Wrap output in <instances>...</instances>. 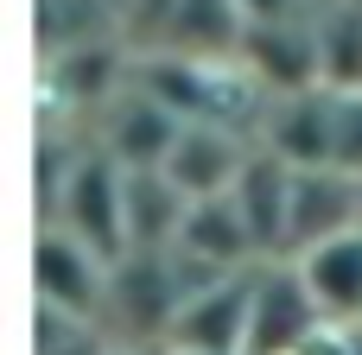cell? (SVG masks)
Instances as JSON below:
<instances>
[{"mask_svg": "<svg viewBox=\"0 0 362 355\" xmlns=\"http://www.w3.org/2000/svg\"><path fill=\"white\" fill-rule=\"evenodd\" d=\"M51 222H64L70 235H83L95 254L121 260L127 254V165L115 152H102L95 140H83Z\"/></svg>", "mask_w": 362, "mask_h": 355, "instance_id": "6da1fadb", "label": "cell"}, {"mask_svg": "<svg viewBox=\"0 0 362 355\" xmlns=\"http://www.w3.org/2000/svg\"><path fill=\"white\" fill-rule=\"evenodd\" d=\"M108 254H95L83 235H70L64 222H45L38 241H32V292L38 305L51 311H70V318H95L102 324V305H108Z\"/></svg>", "mask_w": 362, "mask_h": 355, "instance_id": "7a4b0ae2", "label": "cell"}, {"mask_svg": "<svg viewBox=\"0 0 362 355\" xmlns=\"http://www.w3.org/2000/svg\"><path fill=\"white\" fill-rule=\"evenodd\" d=\"M127 83H134V44L121 32L45 51V89H51V102L64 114H102Z\"/></svg>", "mask_w": 362, "mask_h": 355, "instance_id": "3957f363", "label": "cell"}, {"mask_svg": "<svg viewBox=\"0 0 362 355\" xmlns=\"http://www.w3.org/2000/svg\"><path fill=\"white\" fill-rule=\"evenodd\" d=\"M337 121H344V89L312 83V89L274 95L255 140L286 165H337Z\"/></svg>", "mask_w": 362, "mask_h": 355, "instance_id": "277c9868", "label": "cell"}, {"mask_svg": "<svg viewBox=\"0 0 362 355\" xmlns=\"http://www.w3.org/2000/svg\"><path fill=\"white\" fill-rule=\"evenodd\" d=\"M261 267V260H255ZM255 267H235L210 286H197L178 305L165 349H210V355H248V318H255Z\"/></svg>", "mask_w": 362, "mask_h": 355, "instance_id": "5b68a950", "label": "cell"}, {"mask_svg": "<svg viewBox=\"0 0 362 355\" xmlns=\"http://www.w3.org/2000/svg\"><path fill=\"white\" fill-rule=\"evenodd\" d=\"M325 324L299 260H261L255 267V318H248V355H293Z\"/></svg>", "mask_w": 362, "mask_h": 355, "instance_id": "8992f818", "label": "cell"}, {"mask_svg": "<svg viewBox=\"0 0 362 355\" xmlns=\"http://www.w3.org/2000/svg\"><path fill=\"white\" fill-rule=\"evenodd\" d=\"M362 229V178L344 165H293V210H286V260Z\"/></svg>", "mask_w": 362, "mask_h": 355, "instance_id": "52a82bcc", "label": "cell"}, {"mask_svg": "<svg viewBox=\"0 0 362 355\" xmlns=\"http://www.w3.org/2000/svg\"><path fill=\"white\" fill-rule=\"evenodd\" d=\"M235 57L255 70V83H261L267 95H293V89L325 83V64H318V25H312V13H299V19H248V32H242V51H235Z\"/></svg>", "mask_w": 362, "mask_h": 355, "instance_id": "ba28073f", "label": "cell"}, {"mask_svg": "<svg viewBox=\"0 0 362 355\" xmlns=\"http://www.w3.org/2000/svg\"><path fill=\"white\" fill-rule=\"evenodd\" d=\"M255 133L235 127V121H185L172 152H165V172L191 191V197H216V191H235L242 165L255 159Z\"/></svg>", "mask_w": 362, "mask_h": 355, "instance_id": "9c48e42d", "label": "cell"}, {"mask_svg": "<svg viewBox=\"0 0 362 355\" xmlns=\"http://www.w3.org/2000/svg\"><path fill=\"white\" fill-rule=\"evenodd\" d=\"M178 127H185V114H172L146 83H127V89L95 114V133H89V140H95L102 152H115L121 165H165Z\"/></svg>", "mask_w": 362, "mask_h": 355, "instance_id": "30bf717a", "label": "cell"}, {"mask_svg": "<svg viewBox=\"0 0 362 355\" xmlns=\"http://www.w3.org/2000/svg\"><path fill=\"white\" fill-rule=\"evenodd\" d=\"M172 248H185V254L204 260L210 273H235V267H255V260H261V241H255V229H248L235 191L191 197V216H185V229H178Z\"/></svg>", "mask_w": 362, "mask_h": 355, "instance_id": "8fae6325", "label": "cell"}, {"mask_svg": "<svg viewBox=\"0 0 362 355\" xmlns=\"http://www.w3.org/2000/svg\"><path fill=\"white\" fill-rule=\"evenodd\" d=\"M293 260H299V273H305V286L331 324H362V229H344V235H331Z\"/></svg>", "mask_w": 362, "mask_h": 355, "instance_id": "7c38bea8", "label": "cell"}, {"mask_svg": "<svg viewBox=\"0 0 362 355\" xmlns=\"http://www.w3.org/2000/svg\"><path fill=\"white\" fill-rule=\"evenodd\" d=\"M235 203L261 241V260H280L286 254V210H293V165L267 146H255V159L242 165L235 178Z\"/></svg>", "mask_w": 362, "mask_h": 355, "instance_id": "4fadbf2b", "label": "cell"}, {"mask_svg": "<svg viewBox=\"0 0 362 355\" xmlns=\"http://www.w3.org/2000/svg\"><path fill=\"white\" fill-rule=\"evenodd\" d=\"M191 216V191L165 165H127V248H172Z\"/></svg>", "mask_w": 362, "mask_h": 355, "instance_id": "5bb4252c", "label": "cell"}, {"mask_svg": "<svg viewBox=\"0 0 362 355\" xmlns=\"http://www.w3.org/2000/svg\"><path fill=\"white\" fill-rule=\"evenodd\" d=\"M318 25V64H325V83L356 95L362 89V0H325L312 13Z\"/></svg>", "mask_w": 362, "mask_h": 355, "instance_id": "9a60e30c", "label": "cell"}, {"mask_svg": "<svg viewBox=\"0 0 362 355\" xmlns=\"http://www.w3.org/2000/svg\"><path fill=\"white\" fill-rule=\"evenodd\" d=\"M248 32L242 0H178V51H210V57H235Z\"/></svg>", "mask_w": 362, "mask_h": 355, "instance_id": "2e32d148", "label": "cell"}, {"mask_svg": "<svg viewBox=\"0 0 362 355\" xmlns=\"http://www.w3.org/2000/svg\"><path fill=\"white\" fill-rule=\"evenodd\" d=\"M115 32L140 51H165L178 38V0H115Z\"/></svg>", "mask_w": 362, "mask_h": 355, "instance_id": "e0dca14e", "label": "cell"}, {"mask_svg": "<svg viewBox=\"0 0 362 355\" xmlns=\"http://www.w3.org/2000/svg\"><path fill=\"white\" fill-rule=\"evenodd\" d=\"M293 355H362V324H331V318H325Z\"/></svg>", "mask_w": 362, "mask_h": 355, "instance_id": "ac0fdd59", "label": "cell"}, {"mask_svg": "<svg viewBox=\"0 0 362 355\" xmlns=\"http://www.w3.org/2000/svg\"><path fill=\"white\" fill-rule=\"evenodd\" d=\"M337 165L362 178V89L344 95V121H337Z\"/></svg>", "mask_w": 362, "mask_h": 355, "instance_id": "d6986e66", "label": "cell"}, {"mask_svg": "<svg viewBox=\"0 0 362 355\" xmlns=\"http://www.w3.org/2000/svg\"><path fill=\"white\" fill-rule=\"evenodd\" d=\"M325 0H242L248 19H299V13H318Z\"/></svg>", "mask_w": 362, "mask_h": 355, "instance_id": "ffe728a7", "label": "cell"}, {"mask_svg": "<svg viewBox=\"0 0 362 355\" xmlns=\"http://www.w3.org/2000/svg\"><path fill=\"white\" fill-rule=\"evenodd\" d=\"M108 355H140V349H127V343H115V349H108Z\"/></svg>", "mask_w": 362, "mask_h": 355, "instance_id": "44dd1931", "label": "cell"}, {"mask_svg": "<svg viewBox=\"0 0 362 355\" xmlns=\"http://www.w3.org/2000/svg\"><path fill=\"white\" fill-rule=\"evenodd\" d=\"M165 355H210V349H165Z\"/></svg>", "mask_w": 362, "mask_h": 355, "instance_id": "7402d4cb", "label": "cell"}]
</instances>
